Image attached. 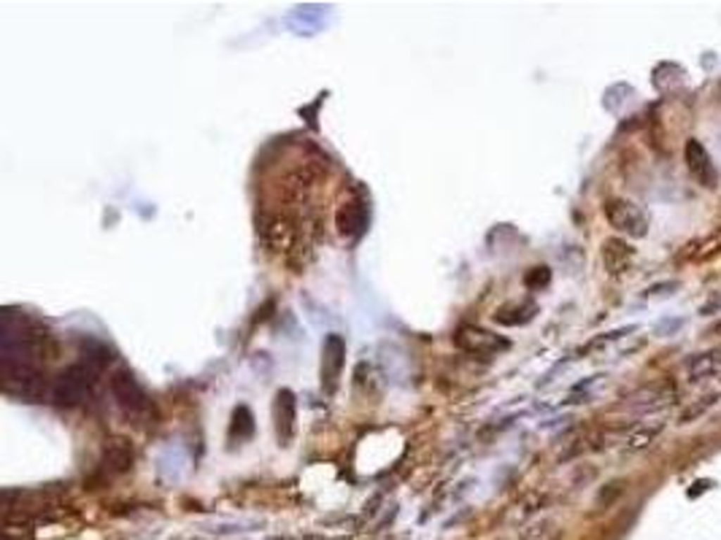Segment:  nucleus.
Returning a JSON list of instances; mask_svg holds the SVG:
<instances>
[{
  "label": "nucleus",
  "mask_w": 721,
  "mask_h": 540,
  "mask_svg": "<svg viewBox=\"0 0 721 540\" xmlns=\"http://www.w3.org/2000/svg\"><path fill=\"white\" fill-rule=\"evenodd\" d=\"M95 368H89L87 362L84 365H73V368H68L63 370L57 381H54V387H51V397H54V403H60V406H82L89 400V394H92V381H95Z\"/></svg>",
  "instance_id": "1"
},
{
  "label": "nucleus",
  "mask_w": 721,
  "mask_h": 540,
  "mask_svg": "<svg viewBox=\"0 0 721 540\" xmlns=\"http://www.w3.org/2000/svg\"><path fill=\"white\" fill-rule=\"evenodd\" d=\"M606 219L610 222V227L629 235V238H643L648 232V216L640 208L638 203L624 200V197H613L606 203Z\"/></svg>",
  "instance_id": "2"
},
{
  "label": "nucleus",
  "mask_w": 721,
  "mask_h": 540,
  "mask_svg": "<svg viewBox=\"0 0 721 540\" xmlns=\"http://www.w3.org/2000/svg\"><path fill=\"white\" fill-rule=\"evenodd\" d=\"M111 394H114L116 406L127 416H144L149 410L146 392L141 389V384L135 381L130 370H116L111 376Z\"/></svg>",
  "instance_id": "3"
},
{
  "label": "nucleus",
  "mask_w": 721,
  "mask_h": 540,
  "mask_svg": "<svg viewBox=\"0 0 721 540\" xmlns=\"http://www.w3.org/2000/svg\"><path fill=\"white\" fill-rule=\"evenodd\" d=\"M346 365V341L344 335L330 332L322 344V389L332 394L338 389V381L344 376Z\"/></svg>",
  "instance_id": "4"
},
{
  "label": "nucleus",
  "mask_w": 721,
  "mask_h": 540,
  "mask_svg": "<svg viewBox=\"0 0 721 540\" xmlns=\"http://www.w3.org/2000/svg\"><path fill=\"white\" fill-rule=\"evenodd\" d=\"M454 341H457V346L465 354H473V357H494V354L508 349L506 338H500V335H494V332L481 327H462Z\"/></svg>",
  "instance_id": "5"
},
{
  "label": "nucleus",
  "mask_w": 721,
  "mask_h": 540,
  "mask_svg": "<svg viewBox=\"0 0 721 540\" xmlns=\"http://www.w3.org/2000/svg\"><path fill=\"white\" fill-rule=\"evenodd\" d=\"M273 427L279 446H289L295 441L297 429V400L292 389H279L273 397Z\"/></svg>",
  "instance_id": "6"
},
{
  "label": "nucleus",
  "mask_w": 721,
  "mask_h": 540,
  "mask_svg": "<svg viewBox=\"0 0 721 540\" xmlns=\"http://www.w3.org/2000/svg\"><path fill=\"white\" fill-rule=\"evenodd\" d=\"M675 397H678V389H675L672 381H656V384H646V387H640L638 392H632L627 397V403L632 408L651 410L662 408V406H670Z\"/></svg>",
  "instance_id": "7"
},
{
  "label": "nucleus",
  "mask_w": 721,
  "mask_h": 540,
  "mask_svg": "<svg viewBox=\"0 0 721 540\" xmlns=\"http://www.w3.org/2000/svg\"><path fill=\"white\" fill-rule=\"evenodd\" d=\"M684 154H686V165L689 170L697 176V181L703 184V187H716L719 184V170H716V165L710 163V154L705 151V146L697 141V138H691L686 141V149H684Z\"/></svg>",
  "instance_id": "8"
},
{
  "label": "nucleus",
  "mask_w": 721,
  "mask_h": 540,
  "mask_svg": "<svg viewBox=\"0 0 721 540\" xmlns=\"http://www.w3.org/2000/svg\"><path fill=\"white\" fill-rule=\"evenodd\" d=\"M335 222H338L341 235H346V238L360 235L362 230H365V225H368V208H365V203H362V200H349V203H344L338 216H335Z\"/></svg>",
  "instance_id": "9"
},
{
  "label": "nucleus",
  "mask_w": 721,
  "mask_h": 540,
  "mask_svg": "<svg viewBox=\"0 0 721 540\" xmlns=\"http://www.w3.org/2000/svg\"><path fill=\"white\" fill-rule=\"evenodd\" d=\"M103 465L108 473H127L132 467V446L125 438L108 441L106 451H103Z\"/></svg>",
  "instance_id": "10"
},
{
  "label": "nucleus",
  "mask_w": 721,
  "mask_h": 540,
  "mask_svg": "<svg viewBox=\"0 0 721 540\" xmlns=\"http://www.w3.org/2000/svg\"><path fill=\"white\" fill-rule=\"evenodd\" d=\"M686 373H689L691 381H697V378L721 376V349H710V351H703V354L689 357Z\"/></svg>",
  "instance_id": "11"
},
{
  "label": "nucleus",
  "mask_w": 721,
  "mask_h": 540,
  "mask_svg": "<svg viewBox=\"0 0 721 540\" xmlns=\"http://www.w3.org/2000/svg\"><path fill=\"white\" fill-rule=\"evenodd\" d=\"M632 257H635V249L627 246L624 241H619V238H610V241L603 244V262H606L608 273L627 270V265L632 262Z\"/></svg>",
  "instance_id": "12"
},
{
  "label": "nucleus",
  "mask_w": 721,
  "mask_h": 540,
  "mask_svg": "<svg viewBox=\"0 0 721 540\" xmlns=\"http://www.w3.org/2000/svg\"><path fill=\"white\" fill-rule=\"evenodd\" d=\"M662 432V425H654V427H635V429H629V432H624V448L627 451H643V448H648L651 443L656 441V435Z\"/></svg>",
  "instance_id": "13"
},
{
  "label": "nucleus",
  "mask_w": 721,
  "mask_h": 540,
  "mask_svg": "<svg viewBox=\"0 0 721 540\" xmlns=\"http://www.w3.org/2000/svg\"><path fill=\"white\" fill-rule=\"evenodd\" d=\"M251 432H254V416H251V410L246 406H238V408L232 410V425H230V438L235 441H246L251 438Z\"/></svg>",
  "instance_id": "14"
},
{
  "label": "nucleus",
  "mask_w": 721,
  "mask_h": 540,
  "mask_svg": "<svg viewBox=\"0 0 721 540\" xmlns=\"http://www.w3.org/2000/svg\"><path fill=\"white\" fill-rule=\"evenodd\" d=\"M719 400H721L719 394H705L703 400H697V403H691V406H689V408L684 410V413H681V416H678V422H681V425H689V422H694V419H700V416H705V413H708V410L713 408V406H716V403H719Z\"/></svg>",
  "instance_id": "15"
},
{
  "label": "nucleus",
  "mask_w": 721,
  "mask_h": 540,
  "mask_svg": "<svg viewBox=\"0 0 721 540\" xmlns=\"http://www.w3.org/2000/svg\"><path fill=\"white\" fill-rule=\"evenodd\" d=\"M551 279V273H548V268H532V273L525 279V284L529 289H535V287H546Z\"/></svg>",
  "instance_id": "16"
},
{
  "label": "nucleus",
  "mask_w": 721,
  "mask_h": 540,
  "mask_svg": "<svg viewBox=\"0 0 721 540\" xmlns=\"http://www.w3.org/2000/svg\"><path fill=\"white\" fill-rule=\"evenodd\" d=\"M554 524L551 522H541V524H535L529 532H527V540H548L551 535H557V529H551Z\"/></svg>",
  "instance_id": "17"
},
{
  "label": "nucleus",
  "mask_w": 721,
  "mask_h": 540,
  "mask_svg": "<svg viewBox=\"0 0 721 540\" xmlns=\"http://www.w3.org/2000/svg\"><path fill=\"white\" fill-rule=\"evenodd\" d=\"M675 289H678V284H675V281L656 284V287H648V289H646V297H667V295H672Z\"/></svg>",
  "instance_id": "18"
}]
</instances>
